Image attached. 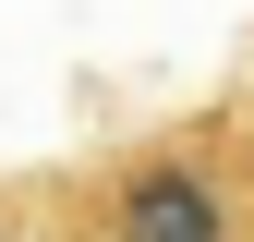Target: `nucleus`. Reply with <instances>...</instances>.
Instances as JSON below:
<instances>
[{
	"instance_id": "nucleus-1",
	"label": "nucleus",
	"mask_w": 254,
	"mask_h": 242,
	"mask_svg": "<svg viewBox=\"0 0 254 242\" xmlns=\"http://www.w3.org/2000/svg\"><path fill=\"white\" fill-rule=\"evenodd\" d=\"M37 242H254V182H242L230 109L49 170L37 182Z\"/></svg>"
},
{
	"instance_id": "nucleus-2",
	"label": "nucleus",
	"mask_w": 254,
	"mask_h": 242,
	"mask_svg": "<svg viewBox=\"0 0 254 242\" xmlns=\"http://www.w3.org/2000/svg\"><path fill=\"white\" fill-rule=\"evenodd\" d=\"M0 242H37V182H0Z\"/></svg>"
},
{
	"instance_id": "nucleus-3",
	"label": "nucleus",
	"mask_w": 254,
	"mask_h": 242,
	"mask_svg": "<svg viewBox=\"0 0 254 242\" xmlns=\"http://www.w3.org/2000/svg\"><path fill=\"white\" fill-rule=\"evenodd\" d=\"M230 145H242V182H254V97L230 109Z\"/></svg>"
}]
</instances>
